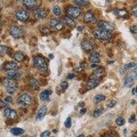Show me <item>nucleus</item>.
<instances>
[{"label":"nucleus","mask_w":137,"mask_h":137,"mask_svg":"<svg viewBox=\"0 0 137 137\" xmlns=\"http://www.w3.org/2000/svg\"><path fill=\"white\" fill-rule=\"evenodd\" d=\"M3 84L4 85V86L7 90V92L9 94H13L15 93L17 89V84L15 80L13 79H10V78H6L4 80Z\"/></svg>","instance_id":"obj_1"},{"label":"nucleus","mask_w":137,"mask_h":137,"mask_svg":"<svg viewBox=\"0 0 137 137\" xmlns=\"http://www.w3.org/2000/svg\"><path fill=\"white\" fill-rule=\"evenodd\" d=\"M34 64L35 67L37 68L38 71H45L48 69V65L46 63V60L42 56H36L34 58Z\"/></svg>","instance_id":"obj_2"},{"label":"nucleus","mask_w":137,"mask_h":137,"mask_svg":"<svg viewBox=\"0 0 137 137\" xmlns=\"http://www.w3.org/2000/svg\"><path fill=\"white\" fill-rule=\"evenodd\" d=\"M93 36L97 39L100 40H109L112 37L111 33L106 32L102 29H98L93 32Z\"/></svg>","instance_id":"obj_3"},{"label":"nucleus","mask_w":137,"mask_h":137,"mask_svg":"<svg viewBox=\"0 0 137 137\" xmlns=\"http://www.w3.org/2000/svg\"><path fill=\"white\" fill-rule=\"evenodd\" d=\"M98 26L100 29L105 30L110 33L112 32L115 28V24L111 22H108V21H100L98 23Z\"/></svg>","instance_id":"obj_4"},{"label":"nucleus","mask_w":137,"mask_h":137,"mask_svg":"<svg viewBox=\"0 0 137 137\" xmlns=\"http://www.w3.org/2000/svg\"><path fill=\"white\" fill-rule=\"evenodd\" d=\"M17 102L22 106H27L32 103V97L29 94L24 93L19 97Z\"/></svg>","instance_id":"obj_5"},{"label":"nucleus","mask_w":137,"mask_h":137,"mask_svg":"<svg viewBox=\"0 0 137 137\" xmlns=\"http://www.w3.org/2000/svg\"><path fill=\"white\" fill-rule=\"evenodd\" d=\"M10 33L11 36L15 38H20L23 36V31L22 29H21L20 27L16 25H13L10 27Z\"/></svg>","instance_id":"obj_6"},{"label":"nucleus","mask_w":137,"mask_h":137,"mask_svg":"<svg viewBox=\"0 0 137 137\" xmlns=\"http://www.w3.org/2000/svg\"><path fill=\"white\" fill-rule=\"evenodd\" d=\"M16 18L18 20L20 21H25L29 17V13L27 10L24 9H20L17 11V13L15 14Z\"/></svg>","instance_id":"obj_7"},{"label":"nucleus","mask_w":137,"mask_h":137,"mask_svg":"<svg viewBox=\"0 0 137 137\" xmlns=\"http://www.w3.org/2000/svg\"><path fill=\"white\" fill-rule=\"evenodd\" d=\"M67 14L70 17L73 18V19L77 18L81 14V10L79 8L71 6V7H69L67 9Z\"/></svg>","instance_id":"obj_8"},{"label":"nucleus","mask_w":137,"mask_h":137,"mask_svg":"<svg viewBox=\"0 0 137 137\" xmlns=\"http://www.w3.org/2000/svg\"><path fill=\"white\" fill-rule=\"evenodd\" d=\"M4 116L8 119H10L13 120H16L18 117L17 113L15 110L10 109L9 108H7L4 110Z\"/></svg>","instance_id":"obj_9"},{"label":"nucleus","mask_w":137,"mask_h":137,"mask_svg":"<svg viewBox=\"0 0 137 137\" xmlns=\"http://www.w3.org/2000/svg\"><path fill=\"white\" fill-rule=\"evenodd\" d=\"M105 75V70L103 68L97 67L96 69L94 71V72L91 75V79H97L99 80L101 77H102Z\"/></svg>","instance_id":"obj_10"},{"label":"nucleus","mask_w":137,"mask_h":137,"mask_svg":"<svg viewBox=\"0 0 137 137\" xmlns=\"http://www.w3.org/2000/svg\"><path fill=\"white\" fill-rule=\"evenodd\" d=\"M34 14L35 15V17L38 19H43L47 17L46 11L42 8H37V9L34 10Z\"/></svg>","instance_id":"obj_11"},{"label":"nucleus","mask_w":137,"mask_h":137,"mask_svg":"<svg viewBox=\"0 0 137 137\" xmlns=\"http://www.w3.org/2000/svg\"><path fill=\"white\" fill-rule=\"evenodd\" d=\"M84 20L86 23H95L96 22V18L91 11H88L84 17Z\"/></svg>","instance_id":"obj_12"},{"label":"nucleus","mask_w":137,"mask_h":137,"mask_svg":"<svg viewBox=\"0 0 137 137\" xmlns=\"http://www.w3.org/2000/svg\"><path fill=\"white\" fill-rule=\"evenodd\" d=\"M6 75L8 78L17 80L21 77V73L18 71H16L15 70H13V71H8L6 73Z\"/></svg>","instance_id":"obj_13"},{"label":"nucleus","mask_w":137,"mask_h":137,"mask_svg":"<svg viewBox=\"0 0 137 137\" xmlns=\"http://www.w3.org/2000/svg\"><path fill=\"white\" fill-rule=\"evenodd\" d=\"M137 65L136 62H130V63H127L126 65H123L122 67L121 68V69H120V73L121 74H124L127 71L131 69L132 68H134Z\"/></svg>","instance_id":"obj_14"},{"label":"nucleus","mask_w":137,"mask_h":137,"mask_svg":"<svg viewBox=\"0 0 137 137\" xmlns=\"http://www.w3.org/2000/svg\"><path fill=\"white\" fill-rule=\"evenodd\" d=\"M50 25L53 28L57 30H61L63 28V23L55 19H53L50 21Z\"/></svg>","instance_id":"obj_15"},{"label":"nucleus","mask_w":137,"mask_h":137,"mask_svg":"<svg viewBox=\"0 0 137 137\" xmlns=\"http://www.w3.org/2000/svg\"><path fill=\"white\" fill-rule=\"evenodd\" d=\"M100 83V80L97 79H90V80L88 82L87 85H86V89L88 90H92L97 87L98 84Z\"/></svg>","instance_id":"obj_16"},{"label":"nucleus","mask_w":137,"mask_h":137,"mask_svg":"<svg viewBox=\"0 0 137 137\" xmlns=\"http://www.w3.org/2000/svg\"><path fill=\"white\" fill-rule=\"evenodd\" d=\"M62 23L63 24L69 25L73 27H74L76 25V22L74 21V19H73V18L70 17H65L62 19Z\"/></svg>","instance_id":"obj_17"},{"label":"nucleus","mask_w":137,"mask_h":137,"mask_svg":"<svg viewBox=\"0 0 137 137\" xmlns=\"http://www.w3.org/2000/svg\"><path fill=\"white\" fill-rule=\"evenodd\" d=\"M81 46L83 50L86 52H90L93 50V45L88 40H84L81 43Z\"/></svg>","instance_id":"obj_18"},{"label":"nucleus","mask_w":137,"mask_h":137,"mask_svg":"<svg viewBox=\"0 0 137 137\" xmlns=\"http://www.w3.org/2000/svg\"><path fill=\"white\" fill-rule=\"evenodd\" d=\"M90 61L93 62V64L99 63L100 62V54L97 52H93L90 56Z\"/></svg>","instance_id":"obj_19"},{"label":"nucleus","mask_w":137,"mask_h":137,"mask_svg":"<svg viewBox=\"0 0 137 137\" xmlns=\"http://www.w3.org/2000/svg\"><path fill=\"white\" fill-rule=\"evenodd\" d=\"M52 93V90L51 89L45 90L44 91L40 93V98L42 101H47L49 100L50 95Z\"/></svg>","instance_id":"obj_20"},{"label":"nucleus","mask_w":137,"mask_h":137,"mask_svg":"<svg viewBox=\"0 0 137 137\" xmlns=\"http://www.w3.org/2000/svg\"><path fill=\"white\" fill-rule=\"evenodd\" d=\"M48 111V108L46 106H42L40 109V110L38 112L37 115H36V119H42L43 117H45L46 115V112Z\"/></svg>","instance_id":"obj_21"},{"label":"nucleus","mask_w":137,"mask_h":137,"mask_svg":"<svg viewBox=\"0 0 137 137\" xmlns=\"http://www.w3.org/2000/svg\"><path fill=\"white\" fill-rule=\"evenodd\" d=\"M18 68V65L16 62H9L6 63L5 65V69L7 71H13L16 70Z\"/></svg>","instance_id":"obj_22"},{"label":"nucleus","mask_w":137,"mask_h":137,"mask_svg":"<svg viewBox=\"0 0 137 137\" xmlns=\"http://www.w3.org/2000/svg\"><path fill=\"white\" fill-rule=\"evenodd\" d=\"M23 4L29 8H33L36 6V0H23Z\"/></svg>","instance_id":"obj_23"},{"label":"nucleus","mask_w":137,"mask_h":137,"mask_svg":"<svg viewBox=\"0 0 137 137\" xmlns=\"http://www.w3.org/2000/svg\"><path fill=\"white\" fill-rule=\"evenodd\" d=\"M24 130L20 127H13L10 130V132L15 136H20L24 133Z\"/></svg>","instance_id":"obj_24"},{"label":"nucleus","mask_w":137,"mask_h":137,"mask_svg":"<svg viewBox=\"0 0 137 137\" xmlns=\"http://www.w3.org/2000/svg\"><path fill=\"white\" fill-rule=\"evenodd\" d=\"M115 15L120 17L125 18L127 15V12L123 9H117L115 10Z\"/></svg>","instance_id":"obj_25"},{"label":"nucleus","mask_w":137,"mask_h":137,"mask_svg":"<svg viewBox=\"0 0 137 137\" xmlns=\"http://www.w3.org/2000/svg\"><path fill=\"white\" fill-rule=\"evenodd\" d=\"M134 80L132 79V77H130V75L125 78L124 82V85L125 87L127 88H130L132 87L133 84H134Z\"/></svg>","instance_id":"obj_26"},{"label":"nucleus","mask_w":137,"mask_h":137,"mask_svg":"<svg viewBox=\"0 0 137 137\" xmlns=\"http://www.w3.org/2000/svg\"><path fill=\"white\" fill-rule=\"evenodd\" d=\"M106 96L104 95H95V97L93 98V102L95 104H98V103L102 102L103 101L106 100Z\"/></svg>","instance_id":"obj_27"},{"label":"nucleus","mask_w":137,"mask_h":137,"mask_svg":"<svg viewBox=\"0 0 137 137\" xmlns=\"http://www.w3.org/2000/svg\"><path fill=\"white\" fill-rule=\"evenodd\" d=\"M14 58H15V59L17 62H22L23 60H24V55L21 52H17L15 53V55H14Z\"/></svg>","instance_id":"obj_28"},{"label":"nucleus","mask_w":137,"mask_h":137,"mask_svg":"<svg viewBox=\"0 0 137 137\" xmlns=\"http://www.w3.org/2000/svg\"><path fill=\"white\" fill-rule=\"evenodd\" d=\"M30 85H31V86L34 88V89H38V87H39V86H38V83L36 80H35V79H32L31 81H30Z\"/></svg>","instance_id":"obj_29"},{"label":"nucleus","mask_w":137,"mask_h":137,"mask_svg":"<svg viewBox=\"0 0 137 137\" xmlns=\"http://www.w3.org/2000/svg\"><path fill=\"white\" fill-rule=\"evenodd\" d=\"M115 122L119 126H122V125H124L125 121L124 118H123V117H118L115 121Z\"/></svg>","instance_id":"obj_30"},{"label":"nucleus","mask_w":137,"mask_h":137,"mask_svg":"<svg viewBox=\"0 0 137 137\" xmlns=\"http://www.w3.org/2000/svg\"><path fill=\"white\" fill-rule=\"evenodd\" d=\"M75 2L77 5L81 6L87 5L88 4V0H75Z\"/></svg>","instance_id":"obj_31"},{"label":"nucleus","mask_w":137,"mask_h":137,"mask_svg":"<svg viewBox=\"0 0 137 137\" xmlns=\"http://www.w3.org/2000/svg\"><path fill=\"white\" fill-rule=\"evenodd\" d=\"M130 76L132 77V79H134V80H136L137 79V66L136 67H135L134 69L132 70V72L130 74Z\"/></svg>","instance_id":"obj_32"},{"label":"nucleus","mask_w":137,"mask_h":137,"mask_svg":"<svg viewBox=\"0 0 137 137\" xmlns=\"http://www.w3.org/2000/svg\"><path fill=\"white\" fill-rule=\"evenodd\" d=\"M53 12L54 13V15H56V16H60V14H61V10H60V7L58 6H55L54 7Z\"/></svg>","instance_id":"obj_33"},{"label":"nucleus","mask_w":137,"mask_h":137,"mask_svg":"<svg viewBox=\"0 0 137 137\" xmlns=\"http://www.w3.org/2000/svg\"><path fill=\"white\" fill-rule=\"evenodd\" d=\"M8 52V48L5 45H0V54H6Z\"/></svg>","instance_id":"obj_34"},{"label":"nucleus","mask_w":137,"mask_h":137,"mask_svg":"<svg viewBox=\"0 0 137 137\" xmlns=\"http://www.w3.org/2000/svg\"><path fill=\"white\" fill-rule=\"evenodd\" d=\"M103 112H104V108H101L100 109L97 110H95V112H94V117H100V115H102Z\"/></svg>","instance_id":"obj_35"},{"label":"nucleus","mask_w":137,"mask_h":137,"mask_svg":"<svg viewBox=\"0 0 137 137\" xmlns=\"http://www.w3.org/2000/svg\"><path fill=\"white\" fill-rule=\"evenodd\" d=\"M65 127H67V128H70L71 126V119L70 117H68L67 119H66L65 122Z\"/></svg>","instance_id":"obj_36"},{"label":"nucleus","mask_w":137,"mask_h":137,"mask_svg":"<svg viewBox=\"0 0 137 137\" xmlns=\"http://www.w3.org/2000/svg\"><path fill=\"white\" fill-rule=\"evenodd\" d=\"M40 31H41V32L43 33V34H49L50 33V30L48 29V27H42L40 28Z\"/></svg>","instance_id":"obj_37"},{"label":"nucleus","mask_w":137,"mask_h":137,"mask_svg":"<svg viewBox=\"0 0 137 137\" xmlns=\"http://www.w3.org/2000/svg\"><path fill=\"white\" fill-rule=\"evenodd\" d=\"M60 87L63 90L67 89L68 88V83L66 82H62L60 83Z\"/></svg>","instance_id":"obj_38"},{"label":"nucleus","mask_w":137,"mask_h":137,"mask_svg":"<svg viewBox=\"0 0 137 137\" xmlns=\"http://www.w3.org/2000/svg\"><path fill=\"white\" fill-rule=\"evenodd\" d=\"M130 32L133 34H136L137 33V25H132L130 28Z\"/></svg>","instance_id":"obj_39"},{"label":"nucleus","mask_w":137,"mask_h":137,"mask_svg":"<svg viewBox=\"0 0 137 137\" xmlns=\"http://www.w3.org/2000/svg\"><path fill=\"white\" fill-rule=\"evenodd\" d=\"M40 136L41 137H50V131H48V130L44 131V132L41 133Z\"/></svg>","instance_id":"obj_40"},{"label":"nucleus","mask_w":137,"mask_h":137,"mask_svg":"<svg viewBox=\"0 0 137 137\" xmlns=\"http://www.w3.org/2000/svg\"><path fill=\"white\" fill-rule=\"evenodd\" d=\"M129 123H134L136 121V116L135 115H132L130 116V117L129 118Z\"/></svg>","instance_id":"obj_41"},{"label":"nucleus","mask_w":137,"mask_h":137,"mask_svg":"<svg viewBox=\"0 0 137 137\" xmlns=\"http://www.w3.org/2000/svg\"><path fill=\"white\" fill-rule=\"evenodd\" d=\"M132 13L133 15L137 17V5L134 6L132 8Z\"/></svg>","instance_id":"obj_42"},{"label":"nucleus","mask_w":137,"mask_h":137,"mask_svg":"<svg viewBox=\"0 0 137 137\" xmlns=\"http://www.w3.org/2000/svg\"><path fill=\"white\" fill-rule=\"evenodd\" d=\"M6 103H7V104H10V103H12L13 101V99L12 98V97H10V96H8V97H6L5 100H4Z\"/></svg>","instance_id":"obj_43"},{"label":"nucleus","mask_w":137,"mask_h":137,"mask_svg":"<svg viewBox=\"0 0 137 137\" xmlns=\"http://www.w3.org/2000/svg\"><path fill=\"white\" fill-rule=\"evenodd\" d=\"M115 104H116V101H115V100H112V101H111V102L108 104V106L109 108H112L115 106Z\"/></svg>","instance_id":"obj_44"},{"label":"nucleus","mask_w":137,"mask_h":137,"mask_svg":"<svg viewBox=\"0 0 137 137\" xmlns=\"http://www.w3.org/2000/svg\"><path fill=\"white\" fill-rule=\"evenodd\" d=\"M7 106V103L4 102L2 100H0V108L4 107H6Z\"/></svg>","instance_id":"obj_45"},{"label":"nucleus","mask_w":137,"mask_h":137,"mask_svg":"<svg viewBox=\"0 0 137 137\" xmlns=\"http://www.w3.org/2000/svg\"><path fill=\"white\" fill-rule=\"evenodd\" d=\"M86 109L85 108H82V109L80 110V114L81 115H84L85 113H86Z\"/></svg>","instance_id":"obj_46"},{"label":"nucleus","mask_w":137,"mask_h":137,"mask_svg":"<svg viewBox=\"0 0 137 137\" xmlns=\"http://www.w3.org/2000/svg\"><path fill=\"white\" fill-rule=\"evenodd\" d=\"M75 77V74H73V73H70L69 75H68L67 78L68 79H70V80H72V79H73L74 77Z\"/></svg>","instance_id":"obj_47"},{"label":"nucleus","mask_w":137,"mask_h":137,"mask_svg":"<svg viewBox=\"0 0 137 137\" xmlns=\"http://www.w3.org/2000/svg\"><path fill=\"white\" fill-rule=\"evenodd\" d=\"M102 137H112L111 135L110 134H108V133H106V134H104L103 135Z\"/></svg>","instance_id":"obj_48"},{"label":"nucleus","mask_w":137,"mask_h":137,"mask_svg":"<svg viewBox=\"0 0 137 137\" xmlns=\"http://www.w3.org/2000/svg\"><path fill=\"white\" fill-rule=\"evenodd\" d=\"M80 107H84V103H83V102L80 103Z\"/></svg>","instance_id":"obj_49"},{"label":"nucleus","mask_w":137,"mask_h":137,"mask_svg":"<svg viewBox=\"0 0 137 137\" xmlns=\"http://www.w3.org/2000/svg\"><path fill=\"white\" fill-rule=\"evenodd\" d=\"M2 33V21L0 20V34Z\"/></svg>","instance_id":"obj_50"},{"label":"nucleus","mask_w":137,"mask_h":137,"mask_svg":"<svg viewBox=\"0 0 137 137\" xmlns=\"http://www.w3.org/2000/svg\"><path fill=\"white\" fill-rule=\"evenodd\" d=\"M49 57H50V59H53V58H54V55L50 54V56H49Z\"/></svg>","instance_id":"obj_51"},{"label":"nucleus","mask_w":137,"mask_h":137,"mask_svg":"<svg viewBox=\"0 0 137 137\" xmlns=\"http://www.w3.org/2000/svg\"><path fill=\"white\" fill-rule=\"evenodd\" d=\"M132 94H133V95H134L135 93H136V91H135V88H133V89H132Z\"/></svg>","instance_id":"obj_52"},{"label":"nucleus","mask_w":137,"mask_h":137,"mask_svg":"<svg viewBox=\"0 0 137 137\" xmlns=\"http://www.w3.org/2000/svg\"><path fill=\"white\" fill-rule=\"evenodd\" d=\"M131 137H137V133H134V134H133Z\"/></svg>","instance_id":"obj_53"},{"label":"nucleus","mask_w":137,"mask_h":137,"mask_svg":"<svg viewBox=\"0 0 137 137\" xmlns=\"http://www.w3.org/2000/svg\"><path fill=\"white\" fill-rule=\"evenodd\" d=\"M77 137H84V134H80V135H79V136H77Z\"/></svg>","instance_id":"obj_54"},{"label":"nucleus","mask_w":137,"mask_h":137,"mask_svg":"<svg viewBox=\"0 0 137 137\" xmlns=\"http://www.w3.org/2000/svg\"><path fill=\"white\" fill-rule=\"evenodd\" d=\"M132 104H134L135 103V100H132Z\"/></svg>","instance_id":"obj_55"},{"label":"nucleus","mask_w":137,"mask_h":137,"mask_svg":"<svg viewBox=\"0 0 137 137\" xmlns=\"http://www.w3.org/2000/svg\"><path fill=\"white\" fill-rule=\"evenodd\" d=\"M135 91H136V93H137V86L135 88Z\"/></svg>","instance_id":"obj_56"},{"label":"nucleus","mask_w":137,"mask_h":137,"mask_svg":"<svg viewBox=\"0 0 137 137\" xmlns=\"http://www.w3.org/2000/svg\"><path fill=\"white\" fill-rule=\"evenodd\" d=\"M86 137H93V136H88Z\"/></svg>","instance_id":"obj_57"}]
</instances>
